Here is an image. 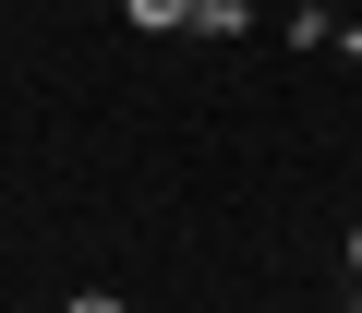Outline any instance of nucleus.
Returning a JSON list of instances; mask_svg holds the SVG:
<instances>
[{"mask_svg": "<svg viewBox=\"0 0 362 313\" xmlns=\"http://www.w3.org/2000/svg\"><path fill=\"white\" fill-rule=\"evenodd\" d=\"M121 13H133L145 37H194V0H121Z\"/></svg>", "mask_w": 362, "mask_h": 313, "instance_id": "1", "label": "nucleus"}, {"mask_svg": "<svg viewBox=\"0 0 362 313\" xmlns=\"http://www.w3.org/2000/svg\"><path fill=\"white\" fill-rule=\"evenodd\" d=\"M61 313H133V301H109V289H73V301H61Z\"/></svg>", "mask_w": 362, "mask_h": 313, "instance_id": "2", "label": "nucleus"}, {"mask_svg": "<svg viewBox=\"0 0 362 313\" xmlns=\"http://www.w3.org/2000/svg\"><path fill=\"white\" fill-rule=\"evenodd\" d=\"M350 265H362V229H350Z\"/></svg>", "mask_w": 362, "mask_h": 313, "instance_id": "3", "label": "nucleus"}, {"mask_svg": "<svg viewBox=\"0 0 362 313\" xmlns=\"http://www.w3.org/2000/svg\"><path fill=\"white\" fill-rule=\"evenodd\" d=\"M350 313H362V301H350Z\"/></svg>", "mask_w": 362, "mask_h": 313, "instance_id": "4", "label": "nucleus"}]
</instances>
